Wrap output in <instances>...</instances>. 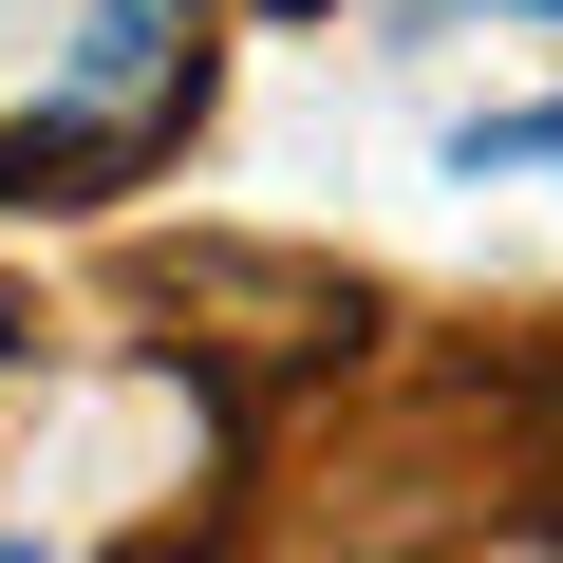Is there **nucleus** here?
<instances>
[{
	"label": "nucleus",
	"mask_w": 563,
	"mask_h": 563,
	"mask_svg": "<svg viewBox=\"0 0 563 563\" xmlns=\"http://www.w3.org/2000/svg\"><path fill=\"white\" fill-rule=\"evenodd\" d=\"M207 113V0H0V207L132 188Z\"/></svg>",
	"instance_id": "nucleus-1"
},
{
	"label": "nucleus",
	"mask_w": 563,
	"mask_h": 563,
	"mask_svg": "<svg viewBox=\"0 0 563 563\" xmlns=\"http://www.w3.org/2000/svg\"><path fill=\"white\" fill-rule=\"evenodd\" d=\"M132 563H188V544H132Z\"/></svg>",
	"instance_id": "nucleus-4"
},
{
	"label": "nucleus",
	"mask_w": 563,
	"mask_h": 563,
	"mask_svg": "<svg viewBox=\"0 0 563 563\" xmlns=\"http://www.w3.org/2000/svg\"><path fill=\"white\" fill-rule=\"evenodd\" d=\"M282 20H301V0H282Z\"/></svg>",
	"instance_id": "nucleus-6"
},
{
	"label": "nucleus",
	"mask_w": 563,
	"mask_h": 563,
	"mask_svg": "<svg viewBox=\"0 0 563 563\" xmlns=\"http://www.w3.org/2000/svg\"><path fill=\"white\" fill-rule=\"evenodd\" d=\"M0 376H20V301H0Z\"/></svg>",
	"instance_id": "nucleus-3"
},
{
	"label": "nucleus",
	"mask_w": 563,
	"mask_h": 563,
	"mask_svg": "<svg viewBox=\"0 0 563 563\" xmlns=\"http://www.w3.org/2000/svg\"><path fill=\"white\" fill-rule=\"evenodd\" d=\"M526 20H563V0H526Z\"/></svg>",
	"instance_id": "nucleus-5"
},
{
	"label": "nucleus",
	"mask_w": 563,
	"mask_h": 563,
	"mask_svg": "<svg viewBox=\"0 0 563 563\" xmlns=\"http://www.w3.org/2000/svg\"><path fill=\"white\" fill-rule=\"evenodd\" d=\"M470 169H563V113H488V132H470Z\"/></svg>",
	"instance_id": "nucleus-2"
}]
</instances>
